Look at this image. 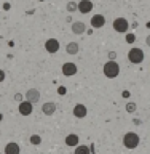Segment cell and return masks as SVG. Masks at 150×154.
Returning a JSON list of instances; mask_svg holds the SVG:
<instances>
[{
	"label": "cell",
	"mask_w": 150,
	"mask_h": 154,
	"mask_svg": "<svg viewBox=\"0 0 150 154\" xmlns=\"http://www.w3.org/2000/svg\"><path fill=\"white\" fill-rule=\"evenodd\" d=\"M102 72L107 79H115L120 74V64L117 61H107L102 67Z\"/></svg>",
	"instance_id": "6da1fadb"
},
{
	"label": "cell",
	"mask_w": 150,
	"mask_h": 154,
	"mask_svg": "<svg viewBox=\"0 0 150 154\" xmlns=\"http://www.w3.org/2000/svg\"><path fill=\"white\" fill-rule=\"evenodd\" d=\"M139 141H141V138H139V135L134 133V132H128L123 137V146L128 148V149H136L139 146Z\"/></svg>",
	"instance_id": "7a4b0ae2"
},
{
	"label": "cell",
	"mask_w": 150,
	"mask_h": 154,
	"mask_svg": "<svg viewBox=\"0 0 150 154\" xmlns=\"http://www.w3.org/2000/svg\"><path fill=\"white\" fill-rule=\"evenodd\" d=\"M144 58H146L144 51L137 47H133L131 50L128 51V60H129V63H133V64H141L144 61Z\"/></svg>",
	"instance_id": "3957f363"
},
{
	"label": "cell",
	"mask_w": 150,
	"mask_h": 154,
	"mask_svg": "<svg viewBox=\"0 0 150 154\" xmlns=\"http://www.w3.org/2000/svg\"><path fill=\"white\" fill-rule=\"evenodd\" d=\"M113 29L120 34H126L128 29H129V23L126 18H117L113 21Z\"/></svg>",
	"instance_id": "277c9868"
},
{
	"label": "cell",
	"mask_w": 150,
	"mask_h": 154,
	"mask_svg": "<svg viewBox=\"0 0 150 154\" xmlns=\"http://www.w3.org/2000/svg\"><path fill=\"white\" fill-rule=\"evenodd\" d=\"M77 71H78V67H77L75 63H64L62 64V74H64L66 77H72L77 74Z\"/></svg>",
	"instance_id": "5b68a950"
},
{
	"label": "cell",
	"mask_w": 150,
	"mask_h": 154,
	"mask_svg": "<svg viewBox=\"0 0 150 154\" xmlns=\"http://www.w3.org/2000/svg\"><path fill=\"white\" fill-rule=\"evenodd\" d=\"M18 111H19V114L21 116H31L32 114V111H34V104L32 103H29V101H21L18 106Z\"/></svg>",
	"instance_id": "8992f818"
},
{
	"label": "cell",
	"mask_w": 150,
	"mask_h": 154,
	"mask_svg": "<svg viewBox=\"0 0 150 154\" xmlns=\"http://www.w3.org/2000/svg\"><path fill=\"white\" fill-rule=\"evenodd\" d=\"M45 50L48 53H57L59 51V42H57V38H48L45 42Z\"/></svg>",
	"instance_id": "52a82bcc"
},
{
	"label": "cell",
	"mask_w": 150,
	"mask_h": 154,
	"mask_svg": "<svg viewBox=\"0 0 150 154\" xmlns=\"http://www.w3.org/2000/svg\"><path fill=\"white\" fill-rule=\"evenodd\" d=\"M26 100L29 101V103H32V104L38 103V100H40V91H38L37 88H29L26 91Z\"/></svg>",
	"instance_id": "ba28073f"
},
{
	"label": "cell",
	"mask_w": 150,
	"mask_h": 154,
	"mask_svg": "<svg viewBox=\"0 0 150 154\" xmlns=\"http://www.w3.org/2000/svg\"><path fill=\"white\" fill-rule=\"evenodd\" d=\"M93 2L91 0H80L78 2V11L81 13V14H88L91 10H93Z\"/></svg>",
	"instance_id": "9c48e42d"
},
{
	"label": "cell",
	"mask_w": 150,
	"mask_h": 154,
	"mask_svg": "<svg viewBox=\"0 0 150 154\" xmlns=\"http://www.w3.org/2000/svg\"><path fill=\"white\" fill-rule=\"evenodd\" d=\"M70 29H72V32H74L75 35H81V34H85V31H86V24L83 21H74Z\"/></svg>",
	"instance_id": "30bf717a"
},
{
	"label": "cell",
	"mask_w": 150,
	"mask_h": 154,
	"mask_svg": "<svg viewBox=\"0 0 150 154\" xmlns=\"http://www.w3.org/2000/svg\"><path fill=\"white\" fill-rule=\"evenodd\" d=\"M86 114H88V109H86V106H85V104L78 103V104H75V106H74V116H75L77 119H85V117H86Z\"/></svg>",
	"instance_id": "8fae6325"
},
{
	"label": "cell",
	"mask_w": 150,
	"mask_h": 154,
	"mask_svg": "<svg viewBox=\"0 0 150 154\" xmlns=\"http://www.w3.org/2000/svg\"><path fill=\"white\" fill-rule=\"evenodd\" d=\"M104 24H105V16H102V14H94L91 18V27L101 29V27H104Z\"/></svg>",
	"instance_id": "7c38bea8"
},
{
	"label": "cell",
	"mask_w": 150,
	"mask_h": 154,
	"mask_svg": "<svg viewBox=\"0 0 150 154\" xmlns=\"http://www.w3.org/2000/svg\"><path fill=\"white\" fill-rule=\"evenodd\" d=\"M42 112L45 116H53L56 112V103H53V101H46V103H43Z\"/></svg>",
	"instance_id": "4fadbf2b"
},
{
	"label": "cell",
	"mask_w": 150,
	"mask_h": 154,
	"mask_svg": "<svg viewBox=\"0 0 150 154\" xmlns=\"http://www.w3.org/2000/svg\"><path fill=\"white\" fill-rule=\"evenodd\" d=\"M78 141H80V138H78V135H75V133H70V135H67V137H66V144H67V146H70V148L78 146Z\"/></svg>",
	"instance_id": "5bb4252c"
},
{
	"label": "cell",
	"mask_w": 150,
	"mask_h": 154,
	"mask_svg": "<svg viewBox=\"0 0 150 154\" xmlns=\"http://www.w3.org/2000/svg\"><path fill=\"white\" fill-rule=\"evenodd\" d=\"M21 152V149H19V144L18 143H8L7 146H5V154H19Z\"/></svg>",
	"instance_id": "9a60e30c"
},
{
	"label": "cell",
	"mask_w": 150,
	"mask_h": 154,
	"mask_svg": "<svg viewBox=\"0 0 150 154\" xmlns=\"http://www.w3.org/2000/svg\"><path fill=\"white\" fill-rule=\"evenodd\" d=\"M66 51L69 53V55H77V53L80 51V45L77 42H69L66 47Z\"/></svg>",
	"instance_id": "2e32d148"
},
{
	"label": "cell",
	"mask_w": 150,
	"mask_h": 154,
	"mask_svg": "<svg viewBox=\"0 0 150 154\" xmlns=\"http://www.w3.org/2000/svg\"><path fill=\"white\" fill-rule=\"evenodd\" d=\"M66 8H67V11H69V13H75V11H78V3L70 0V2H67Z\"/></svg>",
	"instance_id": "e0dca14e"
},
{
	"label": "cell",
	"mask_w": 150,
	"mask_h": 154,
	"mask_svg": "<svg viewBox=\"0 0 150 154\" xmlns=\"http://www.w3.org/2000/svg\"><path fill=\"white\" fill-rule=\"evenodd\" d=\"M74 154H90V148L85 146V144H78V146H75Z\"/></svg>",
	"instance_id": "ac0fdd59"
},
{
	"label": "cell",
	"mask_w": 150,
	"mask_h": 154,
	"mask_svg": "<svg viewBox=\"0 0 150 154\" xmlns=\"http://www.w3.org/2000/svg\"><path fill=\"white\" fill-rule=\"evenodd\" d=\"M29 141H31V144H34V146H38V144H42V137L40 135H31Z\"/></svg>",
	"instance_id": "d6986e66"
},
{
	"label": "cell",
	"mask_w": 150,
	"mask_h": 154,
	"mask_svg": "<svg viewBox=\"0 0 150 154\" xmlns=\"http://www.w3.org/2000/svg\"><path fill=\"white\" fill-rule=\"evenodd\" d=\"M136 109H137V106H136V103H134V101H129V103H126V112L134 114V112H136Z\"/></svg>",
	"instance_id": "ffe728a7"
},
{
	"label": "cell",
	"mask_w": 150,
	"mask_h": 154,
	"mask_svg": "<svg viewBox=\"0 0 150 154\" xmlns=\"http://www.w3.org/2000/svg\"><path fill=\"white\" fill-rule=\"evenodd\" d=\"M134 40H136V35H134V34H126V42L128 43H133Z\"/></svg>",
	"instance_id": "44dd1931"
},
{
	"label": "cell",
	"mask_w": 150,
	"mask_h": 154,
	"mask_svg": "<svg viewBox=\"0 0 150 154\" xmlns=\"http://www.w3.org/2000/svg\"><path fill=\"white\" fill-rule=\"evenodd\" d=\"M109 61H115V58H117V53L115 51H109Z\"/></svg>",
	"instance_id": "7402d4cb"
},
{
	"label": "cell",
	"mask_w": 150,
	"mask_h": 154,
	"mask_svg": "<svg viewBox=\"0 0 150 154\" xmlns=\"http://www.w3.org/2000/svg\"><path fill=\"white\" fill-rule=\"evenodd\" d=\"M57 93H59L61 96L66 95V93H67V88H66V87H59V88H57Z\"/></svg>",
	"instance_id": "603a6c76"
},
{
	"label": "cell",
	"mask_w": 150,
	"mask_h": 154,
	"mask_svg": "<svg viewBox=\"0 0 150 154\" xmlns=\"http://www.w3.org/2000/svg\"><path fill=\"white\" fill-rule=\"evenodd\" d=\"M14 101H18V103L24 101V100H22V95H21V93H16V95H14Z\"/></svg>",
	"instance_id": "cb8c5ba5"
},
{
	"label": "cell",
	"mask_w": 150,
	"mask_h": 154,
	"mask_svg": "<svg viewBox=\"0 0 150 154\" xmlns=\"http://www.w3.org/2000/svg\"><path fill=\"white\" fill-rule=\"evenodd\" d=\"M5 77H7V74H5V71L0 69V82H3V80H5Z\"/></svg>",
	"instance_id": "d4e9b609"
},
{
	"label": "cell",
	"mask_w": 150,
	"mask_h": 154,
	"mask_svg": "<svg viewBox=\"0 0 150 154\" xmlns=\"http://www.w3.org/2000/svg\"><path fill=\"white\" fill-rule=\"evenodd\" d=\"M129 95H131V93H129L128 90H125L123 93H122V96H123V98H129Z\"/></svg>",
	"instance_id": "484cf974"
},
{
	"label": "cell",
	"mask_w": 150,
	"mask_h": 154,
	"mask_svg": "<svg viewBox=\"0 0 150 154\" xmlns=\"http://www.w3.org/2000/svg\"><path fill=\"white\" fill-rule=\"evenodd\" d=\"M133 122H134V124H136V125H141V124H142V122H141V119H134V120H133Z\"/></svg>",
	"instance_id": "4316f807"
},
{
	"label": "cell",
	"mask_w": 150,
	"mask_h": 154,
	"mask_svg": "<svg viewBox=\"0 0 150 154\" xmlns=\"http://www.w3.org/2000/svg\"><path fill=\"white\" fill-rule=\"evenodd\" d=\"M146 43H147V47H150V34H149L147 38H146Z\"/></svg>",
	"instance_id": "83f0119b"
},
{
	"label": "cell",
	"mask_w": 150,
	"mask_h": 154,
	"mask_svg": "<svg viewBox=\"0 0 150 154\" xmlns=\"http://www.w3.org/2000/svg\"><path fill=\"white\" fill-rule=\"evenodd\" d=\"M0 120H2V116H0Z\"/></svg>",
	"instance_id": "f1b7e54d"
}]
</instances>
